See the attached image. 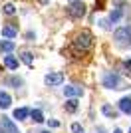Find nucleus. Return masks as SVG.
<instances>
[{
  "instance_id": "nucleus-1",
  "label": "nucleus",
  "mask_w": 131,
  "mask_h": 133,
  "mask_svg": "<svg viewBox=\"0 0 131 133\" xmlns=\"http://www.w3.org/2000/svg\"><path fill=\"white\" fill-rule=\"evenodd\" d=\"M91 46H93V36H91L89 30H82L76 36V40H74V48L80 50V52H87Z\"/></svg>"
},
{
  "instance_id": "nucleus-2",
  "label": "nucleus",
  "mask_w": 131,
  "mask_h": 133,
  "mask_svg": "<svg viewBox=\"0 0 131 133\" xmlns=\"http://www.w3.org/2000/svg\"><path fill=\"white\" fill-rule=\"evenodd\" d=\"M113 40L115 44L121 46V48H127L131 46V26H121L113 32Z\"/></svg>"
},
{
  "instance_id": "nucleus-3",
  "label": "nucleus",
  "mask_w": 131,
  "mask_h": 133,
  "mask_svg": "<svg viewBox=\"0 0 131 133\" xmlns=\"http://www.w3.org/2000/svg\"><path fill=\"white\" fill-rule=\"evenodd\" d=\"M103 88H107V89H125V82H123L117 74L109 72V74L103 76Z\"/></svg>"
},
{
  "instance_id": "nucleus-4",
  "label": "nucleus",
  "mask_w": 131,
  "mask_h": 133,
  "mask_svg": "<svg viewBox=\"0 0 131 133\" xmlns=\"http://www.w3.org/2000/svg\"><path fill=\"white\" fill-rule=\"evenodd\" d=\"M68 14L71 18H82L86 14V4L82 0H68Z\"/></svg>"
},
{
  "instance_id": "nucleus-5",
  "label": "nucleus",
  "mask_w": 131,
  "mask_h": 133,
  "mask_svg": "<svg viewBox=\"0 0 131 133\" xmlns=\"http://www.w3.org/2000/svg\"><path fill=\"white\" fill-rule=\"evenodd\" d=\"M64 82V74L62 72H50L46 78H44V83L48 85V88H56V85H60Z\"/></svg>"
},
{
  "instance_id": "nucleus-6",
  "label": "nucleus",
  "mask_w": 131,
  "mask_h": 133,
  "mask_svg": "<svg viewBox=\"0 0 131 133\" xmlns=\"http://www.w3.org/2000/svg\"><path fill=\"white\" fill-rule=\"evenodd\" d=\"M64 94H66V97H80V95L83 94V89L77 88V85H66Z\"/></svg>"
},
{
  "instance_id": "nucleus-7",
  "label": "nucleus",
  "mask_w": 131,
  "mask_h": 133,
  "mask_svg": "<svg viewBox=\"0 0 131 133\" xmlns=\"http://www.w3.org/2000/svg\"><path fill=\"white\" fill-rule=\"evenodd\" d=\"M2 127H4V131L6 133H20V129L16 127V125H14V121H12V119H8V117H2Z\"/></svg>"
},
{
  "instance_id": "nucleus-8",
  "label": "nucleus",
  "mask_w": 131,
  "mask_h": 133,
  "mask_svg": "<svg viewBox=\"0 0 131 133\" xmlns=\"http://www.w3.org/2000/svg\"><path fill=\"white\" fill-rule=\"evenodd\" d=\"M14 48H16V44L12 42V38H10V40H4V42L0 44V54H2V52H4V54H8V52H12Z\"/></svg>"
},
{
  "instance_id": "nucleus-9",
  "label": "nucleus",
  "mask_w": 131,
  "mask_h": 133,
  "mask_svg": "<svg viewBox=\"0 0 131 133\" xmlns=\"http://www.w3.org/2000/svg\"><path fill=\"white\" fill-rule=\"evenodd\" d=\"M119 111H123L127 115L131 113V97H123V99L119 101Z\"/></svg>"
},
{
  "instance_id": "nucleus-10",
  "label": "nucleus",
  "mask_w": 131,
  "mask_h": 133,
  "mask_svg": "<svg viewBox=\"0 0 131 133\" xmlns=\"http://www.w3.org/2000/svg\"><path fill=\"white\" fill-rule=\"evenodd\" d=\"M101 113H103V115H107V117H111V119H115V117H117V109H113V107L107 105V103H103V105H101Z\"/></svg>"
},
{
  "instance_id": "nucleus-11",
  "label": "nucleus",
  "mask_w": 131,
  "mask_h": 133,
  "mask_svg": "<svg viewBox=\"0 0 131 133\" xmlns=\"http://www.w3.org/2000/svg\"><path fill=\"white\" fill-rule=\"evenodd\" d=\"M10 103H12V97L6 91H0V107L6 109V107H10Z\"/></svg>"
},
{
  "instance_id": "nucleus-12",
  "label": "nucleus",
  "mask_w": 131,
  "mask_h": 133,
  "mask_svg": "<svg viewBox=\"0 0 131 133\" xmlns=\"http://www.w3.org/2000/svg\"><path fill=\"white\" fill-rule=\"evenodd\" d=\"M28 115H30V111H28L26 107H18V109H14V119H18V121L26 119Z\"/></svg>"
},
{
  "instance_id": "nucleus-13",
  "label": "nucleus",
  "mask_w": 131,
  "mask_h": 133,
  "mask_svg": "<svg viewBox=\"0 0 131 133\" xmlns=\"http://www.w3.org/2000/svg\"><path fill=\"white\" fill-rule=\"evenodd\" d=\"M4 66L8 68V70H16L18 68V60L14 58V56H6L4 58Z\"/></svg>"
},
{
  "instance_id": "nucleus-14",
  "label": "nucleus",
  "mask_w": 131,
  "mask_h": 133,
  "mask_svg": "<svg viewBox=\"0 0 131 133\" xmlns=\"http://www.w3.org/2000/svg\"><path fill=\"white\" fill-rule=\"evenodd\" d=\"M20 58H22V62H24V64H26V66H30V68L34 66L32 54H30V52H28V50H22V52H20Z\"/></svg>"
},
{
  "instance_id": "nucleus-15",
  "label": "nucleus",
  "mask_w": 131,
  "mask_h": 133,
  "mask_svg": "<svg viewBox=\"0 0 131 133\" xmlns=\"http://www.w3.org/2000/svg\"><path fill=\"white\" fill-rule=\"evenodd\" d=\"M66 109L70 111V113H74V111L77 109V99H76V97H68V101H66Z\"/></svg>"
},
{
  "instance_id": "nucleus-16",
  "label": "nucleus",
  "mask_w": 131,
  "mask_h": 133,
  "mask_svg": "<svg viewBox=\"0 0 131 133\" xmlns=\"http://www.w3.org/2000/svg\"><path fill=\"white\" fill-rule=\"evenodd\" d=\"M16 34L18 32L12 26H4V28H2V36H6V38H16Z\"/></svg>"
},
{
  "instance_id": "nucleus-17",
  "label": "nucleus",
  "mask_w": 131,
  "mask_h": 133,
  "mask_svg": "<svg viewBox=\"0 0 131 133\" xmlns=\"http://www.w3.org/2000/svg\"><path fill=\"white\" fill-rule=\"evenodd\" d=\"M30 115H32L34 123H42L44 121V115H42V111H40V109H32V111H30Z\"/></svg>"
},
{
  "instance_id": "nucleus-18",
  "label": "nucleus",
  "mask_w": 131,
  "mask_h": 133,
  "mask_svg": "<svg viewBox=\"0 0 131 133\" xmlns=\"http://www.w3.org/2000/svg\"><path fill=\"white\" fill-rule=\"evenodd\" d=\"M123 16V10H121V8H115L113 12H111V14H109V20H111V22H117V20H119V18Z\"/></svg>"
},
{
  "instance_id": "nucleus-19",
  "label": "nucleus",
  "mask_w": 131,
  "mask_h": 133,
  "mask_svg": "<svg viewBox=\"0 0 131 133\" xmlns=\"http://www.w3.org/2000/svg\"><path fill=\"white\" fill-rule=\"evenodd\" d=\"M2 10H4V14H8V16H14V14H16V6L14 4H4Z\"/></svg>"
},
{
  "instance_id": "nucleus-20",
  "label": "nucleus",
  "mask_w": 131,
  "mask_h": 133,
  "mask_svg": "<svg viewBox=\"0 0 131 133\" xmlns=\"http://www.w3.org/2000/svg\"><path fill=\"white\" fill-rule=\"evenodd\" d=\"M71 133H83V127L80 123H74V125H71Z\"/></svg>"
},
{
  "instance_id": "nucleus-21",
  "label": "nucleus",
  "mask_w": 131,
  "mask_h": 133,
  "mask_svg": "<svg viewBox=\"0 0 131 133\" xmlns=\"http://www.w3.org/2000/svg\"><path fill=\"white\" fill-rule=\"evenodd\" d=\"M50 127H60V121H58V119H50Z\"/></svg>"
},
{
  "instance_id": "nucleus-22",
  "label": "nucleus",
  "mask_w": 131,
  "mask_h": 133,
  "mask_svg": "<svg viewBox=\"0 0 131 133\" xmlns=\"http://www.w3.org/2000/svg\"><path fill=\"white\" fill-rule=\"evenodd\" d=\"M113 2H115V4H121V2H123V0H113Z\"/></svg>"
},
{
  "instance_id": "nucleus-23",
  "label": "nucleus",
  "mask_w": 131,
  "mask_h": 133,
  "mask_svg": "<svg viewBox=\"0 0 131 133\" xmlns=\"http://www.w3.org/2000/svg\"><path fill=\"white\" fill-rule=\"evenodd\" d=\"M113 133H123V131H121V129H115V131Z\"/></svg>"
},
{
  "instance_id": "nucleus-24",
  "label": "nucleus",
  "mask_w": 131,
  "mask_h": 133,
  "mask_svg": "<svg viewBox=\"0 0 131 133\" xmlns=\"http://www.w3.org/2000/svg\"><path fill=\"white\" fill-rule=\"evenodd\" d=\"M42 133H50V131H42Z\"/></svg>"
},
{
  "instance_id": "nucleus-25",
  "label": "nucleus",
  "mask_w": 131,
  "mask_h": 133,
  "mask_svg": "<svg viewBox=\"0 0 131 133\" xmlns=\"http://www.w3.org/2000/svg\"><path fill=\"white\" fill-rule=\"evenodd\" d=\"M129 133H131V129H129Z\"/></svg>"
}]
</instances>
